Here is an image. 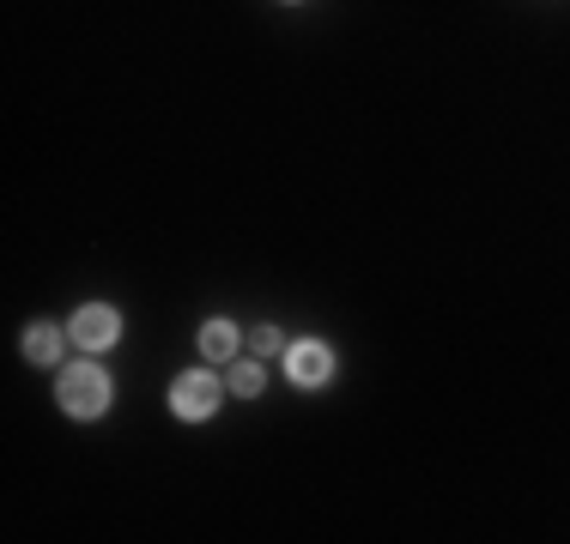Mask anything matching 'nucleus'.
Masks as SVG:
<instances>
[{
	"label": "nucleus",
	"instance_id": "obj_8",
	"mask_svg": "<svg viewBox=\"0 0 570 544\" xmlns=\"http://www.w3.org/2000/svg\"><path fill=\"white\" fill-rule=\"evenodd\" d=\"M256 351H261V357H273V351H280V327H261V333H256Z\"/></svg>",
	"mask_w": 570,
	"mask_h": 544
},
{
	"label": "nucleus",
	"instance_id": "obj_2",
	"mask_svg": "<svg viewBox=\"0 0 570 544\" xmlns=\"http://www.w3.org/2000/svg\"><path fill=\"white\" fill-rule=\"evenodd\" d=\"M115 308H103V303H91V308H79L73 315V327H67V339L73 345H86V351H103V345H115Z\"/></svg>",
	"mask_w": 570,
	"mask_h": 544
},
{
	"label": "nucleus",
	"instance_id": "obj_5",
	"mask_svg": "<svg viewBox=\"0 0 570 544\" xmlns=\"http://www.w3.org/2000/svg\"><path fill=\"white\" fill-rule=\"evenodd\" d=\"M25 357H30V363H55V357H61V333L37 321V327L25 333Z\"/></svg>",
	"mask_w": 570,
	"mask_h": 544
},
{
	"label": "nucleus",
	"instance_id": "obj_3",
	"mask_svg": "<svg viewBox=\"0 0 570 544\" xmlns=\"http://www.w3.org/2000/svg\"><path fill=\"white\" fill-rule=\"evenodd\" d=\"M171 405H176V418H213L219 381H213V376H183V381L171 388Z\"/></svg>",
	"mask_w": 570,
	"mask_h": 544
},
{
	"label": "nucleus",
	"instance_id": "obj_7",
	"mask_svg": "<svg viewBox=\"0 0 570 544\" xmlns=\"http://www.w3.org/2000/svg\"><path fill=\"white\" fill-rule=\"evenodd\" d=\"M231 393H243V400L261 393V363H237V369H231Z\"/></svg>",
	"mask_w": 570,
	"mask_h": 544
},
{
	"label": "nucleus",
	"instance_id": "obj_1",
	"mask_svg": "<svg viewBox=\"0 0 570 544\" xmlns=\"http://www.w3.org/2000/svg\"><path fill=\"white\" fill-rule=\"evenodd\" d=\"M61 405H67L73 418H98L103 405H110V376H103L98 363H73V369H61Z\"/></svg>",
	"mask_w": 570,
	"mask_h": 544
},
{
	"label": "nucleus",
	"instance_id": "obj_6",
	"mask_svg": "<svg viewBox=\"0 0 570 544\" xmlns=\"http://www.w3.org/2000/svg\"><path fill=\"white\" fill-rule=\"evenodd\" d=\"M231 345H237V327H231V321H207V327H200V351H207V357H231Z\"/></svg>",
	"mask_w": 570,
	"mask_h": 544
},
{
	"label": "nucleus",
	"instance_id": "obj_4",
	"mask_svg": "<svg viewBox=\"0 0 570 544\" xmlns=\"http://www.w3.org/2000/svg\"><path fill=\"white\" fill-rule=\"evenodd\" d=\"M285 369H292L298 388H322L334 376V357H329V345H292L285 351Z\"/></svg>",
	"mask_w": 570,
	"mask_h": 544
}]
</instances>
